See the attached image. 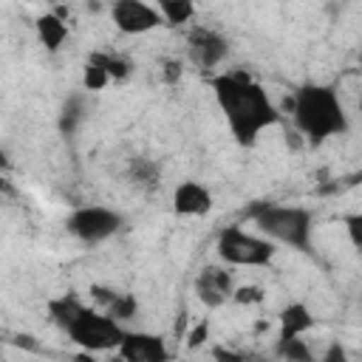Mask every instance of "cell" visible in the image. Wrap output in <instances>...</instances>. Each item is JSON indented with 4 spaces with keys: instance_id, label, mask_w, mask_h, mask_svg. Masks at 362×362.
Segmentation results:
<instances>
[{
    "instance_id": "16",
    "label": "cell",
    "mask_w": 362,
    "mask_h": 362,
    "mask_svg": "<svg viewBox=\"0 0 362 362\" xmlns=\"http://www.w3.org/2000/svg\"><path fill=\"white\" fill-rule=\"evenodd\" d=\"M90 59L110 76V79H124L130 74V62L122 57V54H107V51H96L90 54Z\"/></svg>"
},
{
    "instance_id": "1",
    "label": "cell",
    "mask_w": 362,
    "mask_h": 362,
    "mask_svg": "<svg viewBox=\"0 0 362 362\" xmlns=\"http://www.w3.org/2000/svg\"><path fill=\"white\" fill-rule=\"evenodd\" d=\"M212 90L235 141L243 147H252L263 130L280 122V113L269 99V93L263 90V85L243 71L218 74L212 79Z\"/></svg>"
},
{
    "instance_id": "25",
    "label": "cell",
    "mask_w": 362,
    "mask_h": 362,
    "mask_svg": "<svg viewBox=\"0 0 362 362\" xmlns=\"http://www.w3.org/2000/svg\"><path fill=\"white\" fill-rule=\"evenodd\" d=\"M348 229H351V240H354V246H359V218H356V215L348 218Z\"/></svg>"
},
{
    "instance_id": "24",
    "label": "cell",
    "mask_w": 362,
    "mask_h": 362,
    "mask_svg": "<svg viewBox=\"0 0 362 362\" xmlns=\"http://www.w3.org/2000/svg\"><path fill=\"white\" fill-rule=\"evenodd\" d=\"M164 76H167V82H175V79L181 76V62H175V59H170V62L164 65Z\"/></svg>"
},
{
    "instance_id": "4",
    "label": "cell",
    "mask_w": 362,
    "mask_h": 362,
    "mask_svg": "<svg viewBox=\"0 0 362 362\" xmlns=\"http://www.w3.org/2000/svg\"><path fill=\"white\" fill-rule=\"evenodd\" d=\"M65 334L71 337V342H76L85 351H116L122 337H124V328L110 314L93 311L85 305L74 317V322L65 328Z\"/></svg>"
},
{
    "instance_id": "2",
    "label": "cell",
    "mask_w": 362,
    "mask_h": 362,
    "mask_svg": "<svg viewBox=\"0 0 362 362\" xmlns=\"http://www.w3.org/2000/svg\"><path fill=\"white\" fill-rule=\"evenodd\" d=\"M291 116L297 130L311 141L322 144L331 136L348 133V116L334 88L328 85H303L291 96Z\"/></svg>"
},
{
    "instance_id": "14",
    "label": "cell",
    "mask_w": 362,
    "mask_h": 362,
    "mask_svg": "<svg viewBox=\"0 0 362 362\" xmlns=\"http://www.w3.org/2000/svg\"><path fill=\"white\" fill-rule=\"evenodd\" d=\"M82 308H85V303H82L79 297H74V294H62V297L48 300V314H51V320H54L62 331L74 322V317H76Z\"/></svg>"
},
{
    "instance_id": "22",
    "label": "cell",
    "mask_w": 362,
    "mask_h": 362,
    "mask_svg": "<svg viewBox=\"0 0 362 362\" xmlns=\"http://www.w3.org/2000/svg\"><path fill=\"white\" fill-rule=\"evenodd\" d=\"M263 288H257V286H240V288H235L232 291V300L235 303H240V305H249V303H263Z\"/></svg>"
},
{
    "instance_id": "26",
    "label": "cell",
    "mask_w": 362,
    "mask_h": 362,
    "mask_svg": "<svg viewBox=\"0 0 362 362\" xmlns=\"http://www.w3.org/2000/svg\"><path fill=\"white\" fill-rule=\"evenodd\" d=\"M0 192H3V195H14V192H17V189L8 184V178L3 175V170H0Z\"/></svg>"
},
{
    "instance_id": "7",
    "label": "cell",
    "mask_w": 362,
    "mask_h": 362,
    "mask_svg": "<svg viewBox=\"0 0 362 362\" xmlns=\"http://www.w3.org/2000/svg\"><path fill=\"white\" fill-rule=\"evenodd\" d=\"M110 20L122 34H147L164 23L158 8L144 0H113Z\"/></svg>"
},
{
    "instance_id": "3",
    "label": "cell",
    "mask_w": 362,
    "mask_h": 362,
    "mask_svg": "<svg viewBox=\"0 0 362 362\" xmlns=\"http://www.w3.org/2000/svg\"><path fill=\"white\" fill-rule=\"evenodd\" d=\"M252 221L257 232L269 240L286 243L291 249L308 252L311 246V212L303 206H277V204H260L252 212Z\"/></svg>"
},
{
    "instance_id": "15",
    "label": "cell",
    "mask_w": 362,
    "mask_h": 362,
    "mask_svg": "<svg viewBox=\"0 0 362 362\" xmlns=\"http://www.w3.org/2000/svg\"><path fill=\"white\" fill-rule=\"evenodd\" d=\"M158 14L164 23L170 25H181V23H189L192 14H195V6L192 0H158Z\"/></svg>"
},
{
    "instance_id": "8",
    "label": "cell",
    "mask_w": 362,
    "mask_h": 362,
    "mask_svg": "<svg viewBox=\"0 0 362 362\" xmlns=\"http://www.w3.org/2000/svg\"><path fill=\"white\" fill-rule=\"evenodd\" d=\"M229 45L212 28H192L187 37V54L198 68H215L223 62Z\"/></svg>"
},
{
    "instance_id": "20",
    "label": "cell",
    "mask_w": 362,
    "mask_h": 362,
    "mask_svg": "<svg viewBox=\"0 0 362 362\" xmlns=\"http://www.w3.org/2000/svg\"><path fill=\"white\" fill-rule=\"evenodd\" d=\"M107 82H110V76H107L93 59H88V65H85V71H82V85H85V90H102Z\"/></svg>"
},
{
    "instance_id": "27",
    "label": "cell",
    "mask_w": 362,
    "mask_h": 362,
    "mask_svg": "<svg viewBox=\"0 0 362 362\" xmlns=\"http://www.w3.org/2000/svg\"><path fill=\"white\" fill-rule=\"evenodd\" d=\"M8 164H11V161H8V156H6V150H0V170L6 173V170H8Z\"/></svg>"
},
{
    "instance_id": "21",
    "label": "cell",
    "mask_w": 362,
    "mask_h": 362,
    "mask_svg": "<svg viewBox=\"0 0 362 362\" xmlns=\"http://www.w3.org/2000/svg\"><path fill=\"white\" fill-rule=\"evenodd\" d=\"M280 354H283L286 359H294V362H308V359H311V351L303 345L300 337H286V339H280Z\"/></svg>"
},
{
    "instance_id": "9",
    "label": "cell",
    "mask_w": 362,
    "mask_h": 362,
    "mask_svg": "<svg viewBox=\"0 0 362 362\" xmlns=\"http://www.w3.org/2000/svg\"><path fill=\"white\" fill-rule=\"evenodd\" d=\"M116 351L127 362H161L170 356L164 339L156 334H144V331H124Z\"/></svg>"
},
{
    "instance_id": "6",
    "label": "cell",
    "mask_w": 362,
    "mask_h": 362,
    "mask_svg": "<svg viewBox=\"0 0 362 362\" xmlns=\"http://www.w3.org/2000/svg\"><path fill=\"white\" fill-rule=\"evenodd\" d=\"M65 226L82 243H102L122 229V215L107 206H79L68 215Z\"/></svg>"
},
{
    "instance_id": "12",
    "label": "cell",
    "mask_w": 362,
    "mask_h": 362,
    "mask_svg": "<svg viewBox=\"0 0 362 362\" xmlns=\"http://www.w3.org/2000/svg\"><path fill=\"white\" fill-rule=\"evenodd\" d=\"M311 325H314V317H311L308 305H303V303H291V305H286V308L280 311V339H286V337H300V334H305Z\"/></svg>"
},
{
    "instance_id": "18",
    "label": "cell",
    "mask_w": 362,
    "mask_h": 362,
    "mask_svg": "<svg viewBox=\"0 0 362 362\" xmlns=\"http://www.w3.org/2000/svg\"><path fill=\"white\" fill-rule=\"evenodd\" d=\"M82 119H85V99H82V96H71V99L62 105L59 130H62V133H74Z\"/></svg>"
},
{
    "instance_id": "5",
    "label": "cell",
    "mask_w": 362,
    "mask_h": 362,
    "mask_svg": "<svg viewBox=\"0 0 362 362\" xmlns=\"http://www.w3.org/2000/svg\"><path fill=\"white\" fill-rule=\"evenodd\" d=\"M218 257L229 266H266L274 257V246L263 235L243 232L240 226H226L218 235Z\"/></svg>"
},
{
    "instance_id": "23",
    "label": "cell",
    "mask_w": 362,
    "mask_h": 362,
    "mask_svg": "<svg viewBox=\"0 0 362 362\" xmlns=\"http://www.w3.org/2000/svg\"><path fill=\"white\" fill-rule=\"evenodd\" d=\"M206 334H209V325H206V320L204 322H198L192 331H189V337H187V342H189V348H195V345H201L204 339H206Z\"/></svg>"
},
{
    "instance_id": "10",
    "label": "cell",
    "mask_w": 362,
    "mask_h": 362,
    "mask_svg": "<svg viewBox=\"0 0 362 362\" xmlns=\"http://www.w3.org/2000/svg\"><path fill=\"white\" fill-rule=\"evenodd\" d=\"M232 291H235V283H232V274L226 269H218V266H209L198 274L195 280V294L204 305L209 308H218L223 305L226 300H232Z\"/></svg>"
},
{
    "instance_id": "11",
    "label": "cell",
    "mask_w": 362,
    "mask_h": 362,
    "mask_svg": "<svg viewBox=\"0 0 362 362\" xmlns=\"http://www.w3.org/2000/svg\"><path fill=\"white\" fill-rule=\"evenodd\" d=\"M173 209L187 218L206 215L212 209V192L198 181H181L173 192Z\"/></svg>"
},
{
    "instance_id": "17",
    "label": "cell",
    "mask_w": 362,
    "mask_h": 362,
    "mask_svg": "<svg viewBox=\"0 0 362 362\" xmlns=\"http://www.w3.org/2000/svg\"><path fill=\"white\" fill-rule=\"evenodd\" d=\"M130 178H133V184L153 189L158 184V164L150 158H133L130 161Z\"/></svg>"
},
{
    "instance_id": "13",
    "label": "cell",
    "mask_w": 362,
    "mask_h": 362,
    "mask_svg": "<svg viewBox=\"0 0 362 362\" xmlns=\"http://www.w3.org/2000/svg\"><path fill=\"white\" fill-rule=\"evenodd\" d=\"M37 34H40V42L48 48V51H57L65 37H68V25L57 17V14H42L37 20Z\"/></svg>"
},
{
    "instance_id": "19",
    "label": "cell",
    "mask_w": 362,
    "mask_h": 362,
    "mask_svg": "<svg viewBox=\"0 0 362 362\" xmlns=\"http://www.w3.org/2000/svg\"><path fill=\"white\" fill-rule=\"evenodd\" d=\"M136 311H139V305H136V297H133V294H116V297L105 305V314H110V317L119 320V322L136 317Z\"/></svg>"
}]
</instances>
